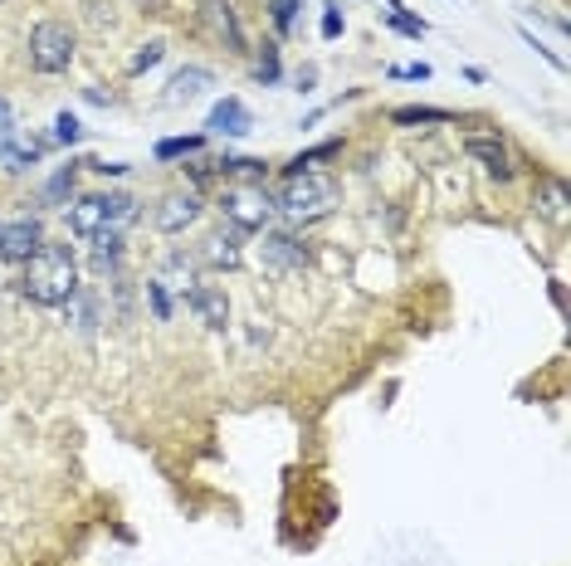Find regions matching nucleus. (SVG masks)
<instances>
[{
    "instance_id": "nucleus-1",
    "label": "nucleus",
    "mask_w": 571,
    "mask_h": 566,
    "mask_svg": "<svg viewBox=\"0 0 571 566\" xmlns=\"http://www.w3.org/2000/svg\"><path fill=\"white\" fill-rule=\"evenodd\" d=\"M84 289L78 283V259L68 244H40V254L25 259V279H20V293H25L30 303H40V308H64L74 293Z\"/></svg>"
},
{
    "instance_id": "nucleus-2",
    "label": "nucleus",
    "mask_w": 571,
    "mask_h": 566,
    "mask_svg": "<svg viewBox=\"0 0 571 566\" xmlns=\"http://www.w3.org/2000/svg\"><path fill=\"white\" fill-rule=\"evenodd\" d=\"M337 206V181L327 172H283L279 191H273V215L289 225H313Z\"/></svg>"
},
{
    "instance_id": "nucleus-3",
    "label": "nucleus",
    "mask_w": 571,
    "mask_h": 566,
    "mask_svg": "<svg viewBox=\"0 0 571 566\" xmlns=\"http://www.w3.org/2000/svg\"><path fill=\"white\" fill-rule=\"evenodd\" d=\"M137 200L128 196V191H94V196H74L68 200V235L74 240H94V235L103 230H128V225L137 220Z\"/></svg>"
},
{
    "instance_id": "nucleus-4",
    "label": "nucleus",
    "mask_w": 571,
    "mask_h": 566,
    "mask_svg": "<svg viewBox=\"0 0 571 566\" xmlns=\"http://www.w3.org/2000/svg\"><path fill=\"white\" fill-rule=\"evenodd\" d=\"M215 210L225 215V225L239 235H259L269 230L273 220V196L265 191V181H239V186H225L215 196Z\"/></svg>"
},
{
    "instance_id": "nucleus-5",
    "label": "nucleus",
    "mask_w": 571,
    "mask_h": 566,
    "mask_svg": "<svg viewBox=\"0 0 571 566\" xmlns=\"http://www.w3.org/2000/svg\"><path fill=\"white\" fill-rule=\"evenodd\" d=\"M25 59L34 74H68V64L78 59V35L64 20H40L25 40Z\"/></svg>"
},
{
    "instance_id": "nucleus-6",
    "label": "nucleus",
    "mask_w": 571,
    "mask_h": 566,
    "mask_svg": "<svg viewBox=\"0 0 571 566\" xmlns=\"http://www.w3.org/2000/svg\"><path fill=\"white\" fill-rule=\"evenodd\" d=\"M205 215V200H201V191H166L162 200H157V210H152V225L162 235H186L191 225H196Z\"/></svg>"
},
{
    "instance_id": "nucleus-7",
    "label": "nucleus",
    "mask_w": 571,
    "mask_h": 566,
    "mask_svg": "<svg viewBox=\"0 0 571 566\" xmlns=\"http://www.w3.org/2000/svg\"><path fill=\"white\" fill-rule=\"evenodd\" d=\"M40 244H44L40 215H20V220L0 225V259H6V264H25V259L40 254Z\"/></svg>"
},
{
    "instance_id": "nucleus-8",
    "label": "nucleus",
    "mask_w": 571,
    "mask_h": 566,
    "mask_svg": "<svg viewBox=\"0 0 571 566\" xmlns=\"http://www.w3.org/2000/svg\"><path fill=\"white\" fill-rule=\"evenodd\" d=\"M44 146H50V142L34 138L30 128L6 122V128H0V166H6V172H30V166H40Z\"/></svg>"
},
{
    "instance_id": "nucleus-9",
    "label": "nucleus",
    "mask_w": 571,
    "mask_h": 566,
    "mask_svg": "<svg viewBox=\"0 0 571 566\" xmlns=\"http://www.w3.org/2000/svg\"><path fill=\"white\" fill-rule=\"evenodd\" d=\"M259 259H265L269 274H293V269L308 264V249H303L299 235H289V230H265Z\"/></svg>"
},
{
    "instance_id": "nucleus-10",
    "label": "nucleus",
    "mask_w": 571,
    "mask_h": 566,
    "mask_svg": "<svg viewBox=\"0 0 571 566\" xmlns=\"http://www.w3.org/2000/svg\"><path fill=\"white\" fill-rule=\"evenodd\" d=\"M196 259H201L205 269H215V274L239 269V264H245V235L230 230V225H220L215 235H205V244L196 249Z\"/></svg>"
},
{
    "instance_id": "nucleus-11",
    "label": "nucleus",
    "mask_w": 571,
    "mask_h": 566,
    "mask_svg": "<svg viewBox=\"0 0 571 566\" xmlns=\"http://www.w3.org/2000/svg\"><path fill=\"white\" fill-rule=\"evenodd\" d=\"M181 298H186V308L196 313L211 333H225V327H230V298H225V289H215V283H191Z\"/></svg>"
},
{
    "instance_id": "nucleus-12",
    "label": "nucleus",
    "mask_w": 571,
    "mask_h": 566,
    "mask_svg": "<svg viewBox=\"0 0 571 566\" xmlns=\"http://www.w3.org/2000/svg\"><path fill=\"white\" fill-rule=\"evenodd\" d=\"M464 152L474 156L478 166H484V176H494V181H513L518 176V166H513V152L498 138H488V132H474L470 142H464Z\"/></svg>"
},
{
    "instance_id": "nucleus-13",
    "label": "nucleus",
    "mask_w": 571,
    "mask_h": 566,
    "mask_svg": "<svg viewBox=\"0 0 571 566\" xmlns=\"http://www.w3.org/2000/svg\"><path fill=\"white\" fill-rule=\"evenodd\" d=\"M201 15H205L211 35L220 40L225 50H230V54H245V25H239V15H235L230 0H201Z\"/></svg>"
},
{
    "instance_id": "nucleus-14",
    "label": "nucleus",
    "mask_w": 571,
    "mask_h": 566,
    "mask_svg": "<svg viewBox=\"0 0 571 566\" xmlns=\"http://www.w3.org/2000/svg\"><path fill=\"white\" fill-rule=\"evenodd\" d=\"M205 88H215V74L205 69V64H186V69H176L166 78V108H181V104H196Z\"/></svg>"
},
{
    "instance_id": "nucleus-15",
    "label": "nucleus",
    "mask_w": 571,
    "mask_h": 566,
    "mask_svg": "<svg viewBox=\"0 0 571 566\" xmlns=\"http://www.w3.org/2000/svg\"><path fill=\"white\" fill-rule=\"evenodd\" d=\"M249 128H255V118H249V108L239 98H220L211 108V118H205V138H245Z\"/></svg>"
},
{
    "instance_id": "nucleus-16",
    "label": "nucleus",
    "mask_w": 571,
    "mask_h": 566,
    "mask_svg": "<svg viewBox=\"0 0 571 566\" xmlns=\"http://www.w3.org/2000/svg\"><path fill=\"white\" fill-rule=\"evenodd\" d=\"M84 244H88V269H94V274H118L122 259H128V240H122L118 230H103Z\"/></svg>"
},
{
    "instance_id": "nucleus-17",
    "label": "nucleus",
    "mask_w": 571,
    "mask_h": 566,
    "mask_svg": "<svg viewBox=\"0 0 571 566\" xmlns=\"http://www.w3.org/2000/svg\"><path fill=\"white\" fill-rule=\"evenodd\" d=\"M552 225H567V186L557 176H542L538 181V200H532Z\"/></svg>"
},
{
    "instance_id": "nucleus-18",
    "label": "nucleus",
    "mask_w": 571,
    "mask_h": 566,
    "mask_svg": "<svg viewBox=\"0 0 571 566\" xmlns=\"http://www.w3.org/2000/svg\"><path fill=\"white\" fill-rule=\"evenodd\" d=\"M74 181H78V162L60 166V172H54L50 181H44L40 206H68V200H74Z\"/></svg>"
},
{
    "instance_id": "nucleus-19",
    "label": "nucleus",
    "mask_w": 571,
    "mask_h": 566,
    "mask_svg": "<svg viewBox=\"0 0 571 566\" xmlns=\"http://www.w3.org/2000/svg\"><path fill=\"white\" fill-rule=\"evenodd\" d=\"M64 318L74 323L78 333H94V327H98V298H94V293H84V289H78L74 298L64 303Z\"/></svg>"
},
{
    "instance_id": "nucleus-20",
    "label": "nucleus",
    "mask_w": 571,
    "mask_h": 566,
    "mask_svg": "<svg viewBox=\"0 0 571 566\" xmlns=\"http://www.w3.org/2000/svg\"><path fill=\"white\" fill-rule=\"evenodd\" d=\"M205 152V132H191V138H162L152 146L157 162H181V156H196Z\"/></svg>"
},
{
    "instance_id": "nucleus-21",
    "label": "nucleus",
    "mask_w": 571,
    "mask_h": 566,
    "mask_svg": "<svg viewBox=\"0 0 571 566\" xmlns=\"http://www.w3.org/2000/svg\"><path fill=\"white\" fill-rule=\"evenodd\" d=\"M265 172L269 166L265 162H255V156H220V162H215V176H239V181H265Z\"/></svg>"
},
{
    "instance_id": "nucleus-22",
    "label": "nucleus",
    "mask_w": 571,
    "mask_h": 566,
    "mask_svg": "<svg viewBox=\"0 0 571 566\" xmlns=\"http://www.w3.org/2000/svg\"><path fill=\"white\" fill-rule=\"evenodd\" d=\"M391 122H396V128H420V122H454V112H450V108H425V104H416V108H396Z\"/></svg>"
},
{
    "instance_id": "nucleus-23",
    "label": "nucleus",
    "mask_w": 571,
    "mask_h": 566,
    "mask_svg": "<svg viewBox=\"0 0 571 566\" xmlns=\"http://www.w3.org/2000/svg\"><path fill=\"white\" fill-rule=\"evenodd\" d=\"M299 10H303V0H269L273 30H279V35H293V25H299Z\"/></svg>"
},
{
    "instance_id": "nucleus-24",
    "label": "nucleus",
    "mask_w": 571,
    "mask_h": 566,
    "mask_svg": "<svg viewBox=\"0 0 571 566\" xmlns=\"http://www.w3.org/2000/svg\"><path fill=\"white\" fill-rule=\"evenodd\" d=\"M337 152H342V142H337V138H333V142H317V146H308V152L293 156L289 172H313L317 162H327V156H337Z\"/></svg>"
},
{
    "instance_id": "nucleus-25",
    "label": "nucleus",
    "mask_w": 571,
    "mask_h": 566,
    "mask_svg": "<svg viewBox=\"0 0 571 566\" xmlns=\"http://www.w3.org/2000/svg\"><path fill=\"white\" fill-rule=\"evenodd\" d=\"M166 59V40H147L142 50L132 54V64H128V74H147V69H157V64Z\"/></svg>"
},
{
    "instance_id": "nucleus-26",
    "label": "nucleus",
    "mask_w": 571,
    "mask_h": 566,
    "mask_svg": "<svg viewBox=\"0 0 571 566\" xmlns=\"http://www.w3.org/2000/svg\"><path fill=\"white\" fill-rule=\"evenodd\" d=\"M147 303H152V318L157 323H171V293H166V279H147Z\"/></svg>"
},
{
    "instance_id": "nucleus-27",
    "label": "nucleus",
    "mask_w": 571,
    "mask_h": 566,
    "mask_svg": "<svg viewBox=\"0 0 571 566\" xmlns=\"http://www.w3.org/2000/svg\"><path fill=\"white\" fill-rule=\"evenodd\" d=\"M386 25L401 30V35H410V40H425V30H430L420 15H406V6L401 10H386Z\"/></svg>"
},
{
    "instance_id": "nucleus-28",
    "label": "nucleus",
    "mask_w": 571,
    "mask_h": 566,
    "mask_svg": "<svg viewBox=\"0 0 571 566\" xmlns=\"http://www.w3.org/2000/svg\"><path fill=\"white\" fill-rule=\"evenodd\" d=\"M54 142H60V146L84 142V122H78L74 112H60V118H54Z\"/></svg>"
},
{
    "instance_id": "nucleus-29",
    "label": "nucleus",
    "mask_w": 571,
    "mask_h": 566,
    "mask_svg": "<svg viewBox=\"0 0 571 566\" xmlns=\"http://www.w3.org/2000/svg\"><path fill=\"white\" fill-rule=\"evenodd\" d=\"M259 84H279V44H265V54H259V69H255Z\"/></svg>"
},
{
    "instance_id": "nucleus-30",
    "label": "nucleus",
    "mask_w": 571,
    "mask_h": 566,
    "mask_svg": "<svg viewBox=\"0 0 571 566\" xmlns=\"http://www.w3.org/2000/svg\"><path fill=\"white\" fill-rule=\"evenodd\" d=\"M518 35H522V44H528V50H538V54H542V59H547V64H552V69H557V74H562V69H567V59H562V54H552V50H547V44H542L538 35H532V30H528V25H522V30H518Z\"/></svg>"
},
{
    "instance_id": "nucleus-31",
    "label": "nucleus",
    "mask_w": 571,
    "mask_h": 566,
    "mask_svg": "<svg viewBox=\"0 0 571 566\" xmlns=\"http://www.w3.org/2000/svg\"><path fill=\"white\" fill-rule=\"evenodd\" d=\"M342 30H347V20H342L337 0H327V6H323V40H337Z\"/></svg>"
},
{
    "instance_id": "nucleus-32",
    "label": "nucleus",
    "mask_w": 571,
    "mask_h": 566,
    "mask_svg": "<svg viewBox=\"0 0 571 566\" xmlns=\"http://www.w3.org/2000/svg\"><path fill=\"white\" fill-rule=\"evenodd\" d=\"M430 74H435L430 64H396V69H391V78H401V84H425Z\"/></svg>"
},
{
    "instance_id": "nucleus-33",
    "label": "nucleus",
    "mask_w": 571,
    "mask_h": 566,
    "mask_svg": "<svg viewBox=\"0 0 571 566\" xmlns=\"http://www.w3.org/2000/svg\"><path fill=\"white\" fill-rule=\"evenodd\" d=\"M78 166H88L98 176H128V162H78Z\"/></svg>"
},
{
    "instance_id": "nucleus-34",
    "label": "nucleus",
    "mask_w": 571,
    "mask_h": 566,
    "mask_svg": "<svg viewBox=\"0 0 571 566\" xmlns=\"http://www.w3.org/2000/svg\"><path fill=\"white\" fill-rule=\"evenodd\" d=\"M84 98H88L94 108H108V94H103V88H84Z\"/></svg>"
},
{
    "instance_id": "nucleus-35",
    "label": "nucleus",
    "mask_w": 571,
    "mask_h": 566,
    "mask_svg": "<svg viewBox=\"0 0 571 566\" xmlns=\"http://www.w3.org/2000/svg\"><path fill=\"white\" fill-rule=\"evenodd\" d=\"M313 78H317V69H303L299 74V94H313Z\"/></svg>"
},
{
    "instance_id": "nucleus-36",
    "label": "nucleus",
    "mask_w": 571,
    "mask_h": 566,
    "mask_svg": "<svg viewBox=\"0 0 571 566\" xmlns=\"http://www.w3.org/2000/svg\"><path fill=\"white\" fill-rule=\"evenodd\" d=\"M6 122H10V104H6V98H0V128H6Z\"/></svg>"
}]
</instances>
